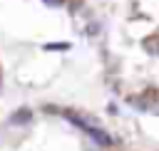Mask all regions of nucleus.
Segmentation results:
<instances>
[{"label":"nucleus","instance_id":"2","mask_svg":"<svg viewBox=\"0 0 159 151\" xmlns=\"http://www.w3.org/2000/svg\"><path fill=\"white\" fill-rule=\"evenodd\" d=\"M45 50H60L62 52V50H70V45L67 42H50V45H45Z\"/></svg>","mask_w":159,"mask_h":151},{"label":"nucleus","instance_id":"3","mask_svg":"<svg viewBox=\"0 0 159 151\" xmlns=\"http://www.w3.org/2000/svg\"><path fill=\"white\" fill-rule=\"evenodd\" d=\"M47 5H52V7H57V5H62V0H45Z\"/></svg>","mask_w":159,"mask_h":151},{"label":"nucleus","instance_id":"1","mask_svg":"<svg viewBox=\"0 0 159 151\" xmlns=\"http://www.w3.org/2000/svg\"><path fill=\"white\" fill-rule=\"evenodd\" d=\"M27 119H30V111L22 109V111H17V114L12 116V124H22V121H27Z\"/></svg>","mask_w":159,"mask_h":151}]
</instances>
